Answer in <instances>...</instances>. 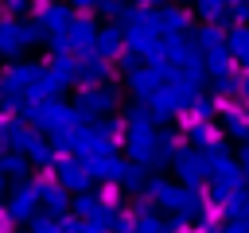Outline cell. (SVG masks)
Wrapping results in <instances>:
<instances>
[{
	"label": "cell",
	"mask_w": 249,
	"mask_h": 233,
	"mask_svg": "<svg viewBox=\"0 0 249 233\" xmlns=\"http://www.w3.org/2000/svg\"><path fill=\"white\" fill-rule=\"evenodd\" d=\"M35 202H39V183H19L4 206H8L12 221H27V217L35 214Z\"/></svg>",
	"instance_id": "cell-1"
},
{
	"label": "cell",
	"mask_w": 249,
	"mask_h": 233,
	"mask_svg": "<svg viewBox=\"0 0 249 233\" xmlns=\"http://www.w3.org/2000/svg\"><path fill=\"white\" fill-rule=\"evenodd\" d=\"M0 175L23 179V175H27V155H23V151H4V155H0Z\"/></svg>",
	"instance_id": "cell-2"
},
{
	"label": "cell",
	"mask_w": 249,
	"mask_h": 233,
	"mask_svg": "<svg viewBox=\"0 0 249 233\" xmlns=\"http://www.w3.org/2000/svg\"><path fill=\"white\" fill-rule=\"evenodd\" d=\"M39 198H43L51 210H66V194H62V186L51 183V179H39Z\"/></svg>",
	"instance_id": "cell-3"
},
{
	"label": "cell",
	"mask_w": 249,
	"mask_h": 233,
	"mask_svg": "<svg viewBox=\"0 0 249 233\" xmlns=\"http://www.w3.org/2000/svg\"><path fill=\"white\" fill-rule=\"evenodd\" d=\"M58 171H62V183H66V186H86L82 171H74V167H58Z\"/></svg>",
	"instance_id": "cell-4"
},
{
	"label": "cell",
	"mask_w": 249,
	"mask_h": 233,
	"mask_svg": "<svg viewBox=\"0 0 249 233\" xmlns=\"http://www.w3.org/2000/svg\"><path fill=\"white\" fill-rule=\"evenodd\" d=\"M31 233H58V229H54L47 217H35V221H31Z\"/></svg>",
	"instance_id": "cell-5"
},
{
	"label": "cell",
	"mask_w": 249,
	"mask_h": 233,
	"mask_svg": "<svg viewBox=\"0 0 249 233\" xmlns=\"http://www.w3.org/2000/svg\"><path fill=\"white\" fill-rule=\"evenodd\" d=\"M0 210H4V194H0Z\"/></svg>",
	"instance_id": "cell-6"
}]
</instances>
